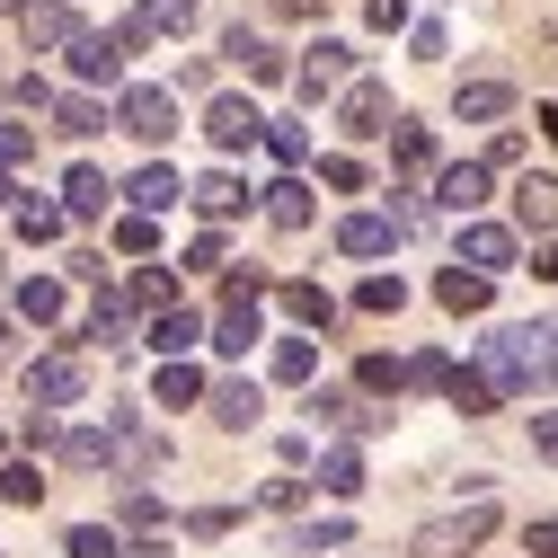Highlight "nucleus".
<instances>
[{
    "mask_svg": "<svg viewBox=\"0 0 558 558\" xmlns=\"http://www.w3.org/2000/svg\"><path fill=\"white\" fill-rule=\"evenodd\" d=\"M81 390H89V364H81V355H36V364H27V408H36V416L81 408Z\"/></svg>",
    "mask_w": 558,
    "mask_h": 558,
    "instance_id": "f03ea898",
    "label": "nucleus"
},
{
    "mask_svg": "<svg viewBox=\"0 0 558 558\" xmlns=\"http://www.w3.org/2000/svg\"><path fill=\"white\" fill-rule=\"evenodd\" d=\"M390 151H399L408 169H435V124H408V116H390Z\"/></svg>",
    "mask_w": 558,
    "mask_h": 558,
    "instance_id": "7c9ffc66",
    "label": "nucleus"
},
{
    "mask_svg": "<svg viewBox=\"0 0 558 558\" xmlns=\"http://www.w3.org/2000/svg\"><path fill=\"white\" fill-rule=\"evenodd\" d=\"M257 337H266V311H257V302H222V319H214V345H222V355H248Z\"/></svg>",
    "mask_w": 558,
    "mask_h": 558,
    "instance_id": "412c9836",
    "label": "nucleus"
},
{
    "mask_svg": "<svg viewBox=\"0 0 558 558\" xmlns=\"http://www.w3.org/2000/svg\"><path fill=\"white\" fill-rule=\"evenodd\" d=\"M478 355H487L478 381L497 390V399H514V390H549V328H497Z\"/></svg>",
    "mask_w": 558,
    "mask_h": 558,
    "instance_id": "f257e3e1",
    "label": "nucleus"
},
{
    "mask_svg": "<svg viewBox=\"0 0 558 558\" xmlns=\"http://www.w3.org/2000/svg\"><path fill=\"white\" fill-rule=\"evenodd\" d=\"M186 204H195V214H204V222H231V214H240V204H248V186H240L231 169H214V178H204V186H186Z\"/></svg>",
    "mask_w": 558,
    "mask_h": 558,
    "instance_id": "5701e85b",
    "label": "nucleus"
},
{
    "mask_svg": "<svg viewBox=\"0 0 558 558\" xmlns=\"http://www.w3.org/2000/svg\"><path fill=\"white\" fill-rule=\"evenodd\" d=\"M266 222H275V231H311V222H319L311 186H302V178H275V186H266Z\"/></svg>",
    "mask_w": 558,
    "mask_h": 558,
    "instance_id": "2eb2a0df",
    "label": "nucleus"
},
{
    "mask_svg": "<svg viewBox=\"0 0 558 558\" xmlns=\"http://www.w3.org/2000/svg\"><path fill=\"white\" fill-rule=\"evenodd\" d=\"M124 195H133V214H151V222H160V214H169V204L186 195V178H178L169 160H151L143 178H133V186H124Z\"/></svg>",
    "mask_w": 558,
    "mask_h": 558,
    "instance_id": "dca6fc26",
    "label": "nucleus"
},
{
    "mask_svg": "<svg viewBox=\"0 0 558 558\" xmlns=\"http://www.w3.org/2000/svg\"><path fill=\"white\" fill-rule=\"evenodd\" d=\"M311 408L328 416V426H337V435H373V426H381V408H364V399H345V390H319Z\"/></svg>",
    "mask_w": 558,
    "mask_h": 558,
    "instance_id": "bb28decb",
    "label": "nucleus"
},
{
    "mask_svg": "<svg viewBox=\"0 0 558 558\" xmlns=\"http://www.w3.org/2000/svg\"><path fill=\"white\" fill-rule=\"evenodd\" d=\"M116 302H124V311H169V302H178V275H169V266H143Z\"/></svg>",
    "mask_w": 558,
    "mask_h": 558,
    "instance_id": "cd10ccee",
    "label": "nucleus"
},
{
    "mask_svg": "<svg viewBox=\"0 0 558 558\" xmlns=\"http://www.w3.org/2000/svg\"><path fill=\"white\" fill-rule=\"evenodd\" d=\"M36 151V124H0V169H19Z\"/></svg>",
    "mask_w": 558,
    "mask_h": 558,
    "instance_id": "49530a36",
    "label": "nucleus"
},
{
    "mask_svg": "<svg viewBox=\"0 0 558 558\" xmlns=\"http://www.w3.org/2000/svg\"><path fill=\"white\" fill-rule=\"evenodd\" d=\"M107 195H116V186H107V169H89V160H81L72 178H62V222H72V214H81V222H89V214H107Z\"/></svg>",
    "mask_w": 558,
    "mask_h": 558,
    "instance_id": "4be33fe9",
    "label": "nucleus"
},
{
    "mask_svg": "<svg viewBox=\"0 0 558 558\" xmlns=\"http://www.w3.org/2000/svg\"><path fill=\"white\" fill-rule=\"evenodd\" d=\"M53 124L72 133V143H89V133H107V107H98L89 89H81V98H53Z\"/></svg>",
    "mask_w": 558,
    "mask_h": 558,
    "instance_id": "c756f323",
    "label": "nucleus"
},
{
    "mask_svg": "<svg viewBox=\"0 0 558 558\" xmlns=\"http://www.w3.org/2000/svg\"><path fill=\"white\" fill-rule=\"evenodd\" d=\"M337 248H345V257H390V248H399V222H390V214H345V222H337Z\"/></svg>",
    "mask_w": 558,
    "mask_h": 558,
    "instance_id": "9b49d317",
    "label": "nucleus"
},
{
    "mask_svg": "<svg viewBox=\"0 0 558 558\" xmlns=\"http://www.w3.org/2000/svg\"><path fill=\"white\" fill-rule=\"evenodd\" d=\"M266 416V399H257V381H214V426H231V435H248Z\"/></svg>",
    "mask_w": 558,
    "mask_h": 558,
    "instance_id": "a211bd4d",
    "label": "nucleus"
},
{
    "mask_svg": "<svg viewBox=\"0 0 558 558\" xmlns=\"http://www.w3.org/2000/svg\"><path fill=\"white\" fill-rule=\"evenodd\" d=\"M452 266H470V275L514 266V231H506V222H461V257H452Z\"/></svg>",
    "mask_w": 558,
    "mask_h": 558,
    "instance_id": "9d476101",
    "label": "nucleus"
},
{
    "mask_svg": "<svg viewBox=\"0 0 558 558\" xmlns=\"http://www.w3.org/2000/svg\"><path fill=\"white\" fill-rule=\"evenodd\" d=\"M62 302H72V293H62V284H53V275H27V284L10 293V311H19L27 328H53V319H62Z\"/></svg>",
    "mask_w": 558,
    "mask_h": 558,
    "instance_id": "6ab92c4d",
    "label": "nucleus"
},
{
    "mask_svg": "<svg viewBox=\"0 0 558 558\" xmlns=\"http://www.w3.org/2000/svg\"><path fill=\"white\" fill-rule=\"evenodd\" d=\"M222 53H231V62H248V81H284V53H275V45H266V36L248 27V19H240V27L222 36Z\"/></svg>",
    "mask_w": 558,
    "mask_h": 558,
    "instance_id": "f3484780",
    "label": "nucleus"
},
{
    "mask_svg": "<svg viewBox=\"0 0 558 558\" xmlns=\"http://www.w3.org/2000/svg\"><path fill=\"white\" fill-rule=\"evenodd\" d=\"M435 302H444L452 319H470V311H487V275H470V266H444V275H435Z\"/></svg>",
    "mask_w": 558,
    "mask_h": 558,
    "instance_id": "b1692460",
    "label": "nucleus"
},
{
    "mask_svg": "<svg viewBox=\"0 0 558 558\" xmlns=\"http://www.w3.org/2000/svg\"><path fill=\"white\" fill-rule=\"evenodd\" d=\"M204 337V311H186V302H169V311H151V345H160V355L178 364L186 355V345Z\"/></svg>",
    "mask_w": 558,
    "mask_h": 558,
    "instance_id": "aec40b11",
    "label": "nucleus"
},
{
    "mask_svg": "<svg viewBox=\"0 0 558 558\" xmlns=\"http://www.w3.org/2000/svg\"><path fill=\"white\" fill-rule=\"evenodd\" d=\"M116 124L133 133V143H151V151H160L169 133H178V89H151V81H143V89H124V98H116Z\"/></svg>",
    "mask_w": 558,
    "mask_h": 558,
    "instance_id": "20e7f679",
    "label": "nucleus"
},
{
    "mask_svg": "<svg viewBox=\"0 0 558 558\" xmlns=\"http://www.w3.org/2000/svg\"><path fill=\"white\" fill-rule=\"evenodd\" d=\"M293 81H302V98H337L345 81H355V45H345V36H319V45L302 53Z\"/></svg>",
    "mask_w": 558,
    "mask_h": 558,
    "instance_id": "0eeeda50",
    "label": "nucleus"
},
{
    "mask_svg": "<svg viewBox=\"0 0 558 558\" xmlns=\"http://www.w3.org/2000/svg\"><path fill=\"white\" fill-rule=\"evenodd\" d=\"M124 328H133V311H124L116 293H98V311H89V337H107V345H124Z\"/></svg>",
    "mask_w": 558,
    "mask_h": 558,
    "instance_id": "37998d69",
    "label": "nucleus"
},
{
    "mask_svg": "<svg viewBox=\"0 0 558 558\" xmlns=\"http://www.w3.org/2000/svg\"><path fill=\"white\" fill-rule=\"evenodd\" d=\"M204 133H214V151H248L257 133H266V116L248 98H214V107H204Z\"/></svg>",
    "mask_w": 558,
    "mask_h": 558,
    "instance_id": "1a4fd4ad",
    "label": "nucleus"
},
{
    "mask_svg": "<svg viewBox=\"0 0 558 558\" xmlns=\"http://www.w3.org/2000/svg\"><path fill=\"white\" fill-rule=\"evenodd\" d=\"M319 186H337V195H355V186H364V160H345V151H328V160H319Z\"/></svg>",
    "mask_w": 558,
    "mask_h": 558,
    "instance_id": "c03bdc74",
    "label": "nucleus"
},
{
    "mask_svg": "<svg viewBox=\"0 0 558 558\" xmlns=\"http://www.w3.org/2000/svg\"><path fill=\"white\" fill-rule=\"evenodd\" d=\"M266 373H275V381H311V373H319V345H311V337H284V345L266 355Z\"/></svg>",
    "mask_w": 558,
    "mask_h": 558,
    "instance_id": "2f4dec72",
    "label": "nucleus"
},
{
    "mask_svg": "<svg viewBox=\"0 0 558 558\" xmlns=\"http://www.w3.org/2000/svg\"><path fill=\"white\" fill-rule=\"evenodd\" d=\"M345 541H355V523H345V514H328V523H311L293 549H345Z\"/></svg>",
    "mask_w": 558,
    "mask_h": 558,
    "instance_id": "a18cd8bd",
    "label": "nucleus"
},
{
    "mask_svg": "<svg viewBox=\"0 0 558 558\" xmlns=\"http://www.w3.org/2000/svg\"><path fill=\"white\" fill-rule=\"evenodd\" d=\"M302 497H311V478H293V470H284V478H266V487H257V506H266V514H293Z\"/></svg>",
    "mask_w": 558,
    "mask_h": 558,
    "instance_id": "79ce46f5",
    "label": "nucleus"
},
{
    "mask_svg": "<svg viewBox=\"0 0 558 558\" xmlns=\"http://www.w3.org/2000/svg\"><path fill=\"white\" fill-rule=\"evenodd\" d=\"M487 532H497V514H487V506H470V514H435V523H416V558H470Z\"/></svg>",
    "mask_w": 558,
    "mask_h": 558,
    "instance_id": "7ed1b4c3",
    "label": "nucleus"
},
{
    "mask_svg": "<svg viewBox=\"0 0 558 558\" xmlns=\"http://www.w3.org/2000/svg\"><path fill=\"white\" fill-rule=\"evenodd\" d=\"M0 204H10V169H0Z\"/></svg>",
    "mask_w": 558,
    "mask_h": 558,
    "instance_id": "5fc2aeb1",
    "label": "nucleus"
},
{
    "mask_svg": "<svg viewBox=\"0 0 558 558\" xmlns=\"http://www.w3.org/2000/svg\"><path fill=\"white\" fill-rule=\"evenodd\" d=\"M204 19V0H143V10H133V27L143 36H186Z\"/></svg>",
    "mask_w": 558,
    "mask_h": 558,
    "instance_id": "393cba45",
    "label": "nucleus"
},
{
    "mask_svg": "<svg viewBox=\"0 0 558 558\" xmlns=\"http://www.w3.org/2000/svg\"><path fill=\"white\" fill-rule=\"evenodd\" d=\"M45 452H62L72 470H107V435H98V426H53Z\"/></svg>",
    "mask_w": 558,
    "mask_h": 558,
    "instance_id": "a878e982",
    "label": "nucleus"
},
{
    "mask_svg": "<svg viewBox=\"0 0 558 558\" xmlns=\"http://www.w3.org/2000/svg\"><path fill=\"white\" fill-rule=\"evenodd\" d=\"M266 10H275V19H319L328 0H266Z\"/></svg>",
    "mask_w": 558,
    "mask_h": 558,
    "instance_id": "864d4df0",
    "label": "nucleus"
},
{
    "mask_svg": "<svg viewBox=\"0 0 558 558\" xmlns=\"http://www.w3.org/2000/svg\"><path fill=\"white\" fill-rule=\"evenodd\" d=\"M19 36H27V53H62L81 36V10L72 0H19Z\"/></svg>",
    "mask_w": 558,
    "mask_h": 558,
    "instance_id": "423d86ee",
    "label": "nucleus"
},
{
    "mask_svg": "<svg viewBox=\"0 0 558 558\" xmlns=\"http://www.w3.org/2000/svg\"><path fill=\"white\" fill-rule=\"evenodd\" d=\"M373 27L390 36V27H408V0H373Z\"/></svg>",
    "mask_w": 558,
    "mask_h": 558,
    "instance_id": "603ef678",
    "label": "nucleus"
},
{
    "mask_svg": "<svg viewBox=\"0 0 558 558\" xmlns=\"http://www.w3.org/2000/svg\"><path fill=\"white\" fill-rule=\"evenodd\" d=\"M319 487H328V497H355V487H364V452H355V444H337V452L319 461Z\"/></svg>",
    "mask_w": 558,
    "mask_h": 558,
    "instance_id": "473e14b6",
    "label": "nucleus"
},
{
    "mask_svg": "<svg viewBox=\"0 0 558 558\" xmlns=\"http://www.w3.org/2000/svg\"><path fill=\"white\" fill-rule=\"evenodd\" d=\"M62 53H72V72H81L89 89H98V81H124V53H116V45L98 36V27H81L72 45H62Z\"/></svg>",
    "mask_w": 558,
    "mask_h": 558,
    "instance_id": "f8f14e48",
    "label": "nucleus"
},
{
    "mask_svg": "<svg viewBox=\"0 0 558 558\" xmlns=\"http://www.w3.org/2000/svg\"><path fill=\"white\" fill-rule=\"evenodd\" d=\"M62 549H72V558H124V532H116V523H72Z\"/></svg>",
    "mask_w": 558,
    "mask_h": 558,
    "instance_id": "e433bc0d",
    "label": "nucleus"
},
{
    "mask_svg": "<svg viewBox=\"0 0 558 558\" xmlns=\"http://www.w3.org/2000/svg\"><path fill=\"white\" fill-rule=\"evenodd\" d=\"M186 266H231V240H222V231H204V240L186 248Z\"/></svg>",
    "mask_w": 558,
    "mask_h": 558,
    "instance_id": "09e8293b",
    "label": "nucleus"
},
{
    "mask_svg": "<svg viewBox=\"0 0 558 558\" xmlns=\"http://www.w3.org/2000/svg\"><path fill=\"white\" fill-rule=\"evenodd\" d=\"M257 143H266L275 160H284V169H302V160H311V133H302V124H266Z\"/></svg>",
    "mask_w": 558,
    "mask_h": 558,
    "instance_id": "ea45409f",
    "label": "nucleus"
},
{
    "mask_svg": "<svg viewBox=\"0 0 558 558\" xmlns=\"http://www.w3.org/2000/svg\"><path fill=\"white\" fill-rule=\"evenodd\" d=\"M355 302H364L373 319H399V311H408V284H399V275H364V284H355Z\"/></svg>",
    "mask_w": 558,
    "mask_h": 558,
    "instance_id": "f704fd0d",
    "label": "nucleus"
},
{
    "mask_svg": "<svg viewBox=\"0 0 558 558\" xmlns=\"http://www.w3.org/2000/svg\"><path fill=\"white\" fill-rule=\"evenodd\" d=\"M435 204L452 222H478V204H487V169L478 160H452V169H435Z\"/></svg>",
    "mask_w": 558,
    "mask_h": 558,
    "instance_id": "6e6552de",
    "label": "nucleus"
},
{
    "mask_svg": "<svg viewBox=\"0 0 558 558\" xmlns=\"http://www.w3.org/2000/svg\"><path fill=\"white\" fill-rule=\"evenodd\" d=\"M19 240H27V248L62 240V204H19Z\"/></svg>",
    "mask_w": 558,
    "mask_h": 558,
    "instance_id": "4c0bfd02",
    "label": "nucleus"
},
{
    "mask_svg": "<svg viewBox=\"0 0 558 558\" xmlns=\"http://www.w3.org/2000/svg\"><path fill=\"white\" fill-rule=\"evenodd\" d=\"M390 116H399V107H390V81H345V89H337V124L355 133V143L390 133Z\"/></svg>",
    "mask_w": 558,
    "mask_h": 558,
    "instance_id": "39448f33",
    "label": "nucleus"
},
{
    "mask_svg": "<svg viewBox=\"0 0 558 558\" xmlns=\"http://www.w3.org/2000/svg\"><path fill=\"white\" fill-rule=\"evenodd\" d=\"M284 311H293L302 328H328V319H337V293H328V284H284Z\"/></svg>",
    "mask_w": 558,
    "mask_h": 558,
    "instance_id": "72a5a7b5",
    "label": "nucleus"
},
{
    "mask_svg": "<svg viewBox=\"0 0 558 558\" xmlns=\"http://www.w3.org/2000/svg\"><path fill=\"white\" fill-rule=\"evenodd\" d=\"M116 248H124V257H151V248H160V222H151V214H116Z\"/></svg>",
    "mask_w": 558,
    "mask_h": 558,
    "instance_id": "58836bf2",
    "label": "nucleus"
},
{
    "mask_svg": "<svg viewBox=\"0 0 558 558\" xmlns=\"http://www.w3.org/2000/svg\"><path fill=\"white\" fill-rule=\"evenodd\" d=\"M523 541H532V558H558V523H549V514H541V523H532Z\"/></svg>",
    "mask_w": 558,
    "mask_h": 558,
    "instance_id": "3c124183",
    "label": "nucleus"
},
{
    "mask_svg": "<svg viewBox=\"0 0 558 558\" xmlns=\"http://www.w3.org/2000/svg\"><path fill=\"white\" fill-rule=\"evenodd\" d=\"M0 497H10V506H36V497H45V470H36V461H10V470H0Z\"/></svg>",
    "mask_w": 558,
    "mask_h": 558,
    "instance_id": "a19ab883",
    "label": "nucleus"
},
{
    "mask_svg": "<svg viewBox=\"0 0 558 558\" xmlns=\"http://www.w3.org/2000/svg\"><path fill=\"white\" fill-rule=\"evenodd\" d=\"M355 381H364V390H399V364H390V355H364Z\"/></svg>",
    "mask_w": 558,
    "mask_h": 558,
    "instance_id": "de8ad7c7",
    "label": "nucleus"
},
{
    "mask_svg": "<svg viewBox=\"0 0 558 558\" xmlns=\"http://www.w3.org/2000/svg\"><path fill=\"white\" fill-rule=\"evenodd\" d=\"M151 399H160V408H195V399H204V373H195V364L178 355V364H160V381H151Z\"/></svg>",
    "mask_w": 558,
    "mask_h": 558,
    "instance_id": "c85d7f7f",
    "label": "nucleus"
},
{
    "mask_svg": "<svg viewBox=\"0 0 558 558\" xmlns=\"http://www.w3.org/2000/svg\"><path fill=\"white\" fill-rule=\"evenodd\" d=\"M452 116H461V124H497V116H514V81H461Z\"/></svg>",
    "mask_w": 558,
    "mask_h": 558,
    "instance_id": "ddd939ff",
    "label": "nucleus"
},
{
    "mask_svg": "<svg viewBox=\"0 0 558 558\" xmlns=\"http://www.w3.org/2000/svg\"><path fill=\"white\" fill-rule=\"evenodd\" d=\"M124 523H160V497H151V487H124Z\"/></svg>",
    "mask_w": 558,
    "mask_h": 558,
    "instance_id": "8fccbe9b",
    "label": "nucleus"
},
{
    "mask_svg": "<svg viewBox=\"0 0 558 558\" xmlns=\"http://www.w3.org/2000/svg\"><path fill=\"white\" fill-rule=\"evenodd\" d=\"M444 399H452L461 416H497V390H487L478 373H444Z\"/></svg>",
    "mask_w": 558,
    "mask_h": 558,
    "instance_id": "c9c22d12",
    "label": "nucleus"
},
{
    "mask_svg": "<svg viewBox=\"0 0 558 558\" xmlns=\"http://www.w3.org/2000/svg\"><path fill=\"white\" fill-rule=\"evenodd\" d=\"M549 214H558V186H549V169H532V178L514 186V222L532 231V248L549 240Z\"/></svg>",
    "mask_w": 558,
    "mask_h": 558,
    "instance_id": "4468645a",
    "label": "nucleus"
}]
</instances>
